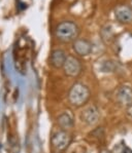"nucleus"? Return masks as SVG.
<instances>
[{
	"label": "nucleus",
	"instance_id": "1",
	"mask_svg": "<svg viewBox=\"0 0 132 153\" xmlns=\"http://www.w3.org/2000/svg\"><path fill=\"white\" fill-rule=\"evenodd\" d=\"M79 27L74 22L70 21H65V22L60 23L55 30V36L58 40L68 43V42L75 41L79 36Z\"/></svg>",
	"mask_w": 132,
	"mask_h": 153
},
{
	"label": "nucleus",
	"instance_id": "2",
	"mask_svg": "<svg viewBox=\"0 0 132 153\" xmlns=\"http://www.w3.org/2000/svg\"><path fill=\"white\" fill-rule=\"evenodd\" d=\"M90 98V91L85 84L82 83H75L70 88L69 94H68V100L70 104L74 107H81L88 102Z\"/></svg>",
	"mask_w": 132,
	"mask_h": 153
},
{
	"label": "nucleus",
	"instance_id": "3",
	"mask_svg": "<svg viewBox=\"0 0 132 153\" xmlns=\"http://www.w3.org/2000/svg\"><path fill=\"white\" fill-rule=\"evenodd\" d=\"M52 146L58 151H63L65 150L71 143V137L66 131H59L53 135L51 139Z\"/></svg>",
	"mask_w": 132,
	"mask_h": 153
},
{
	"label": "nucleus",
	"instance_id": "4",
	"mask_svg": "<svg viewBox=\"0 0 132 153\" xmlns=\"http://www.w3.org/2000/svg\"><path fill=\"white\" fill-rule=\"evenodd\" d=\"M64 73L69 77H76L81 74L82 72V64L79 59L75 56H68L66 59V62L63 66Z\"/></svg>",
	"mask_w": 132,
	"mask_h": 153
},
{
	"label": "nucleus",
	"instance_id": "5",
	"mask_svg": "<svg viewBox=\"0 0 132 153\" xmlns=\"http://www.w3.org/2000/svg\"><path fill=\"white\" fill-rule=\"evenodd\" d=\"M100 118V113L96 106L92 105L84 109V111L81 113V119L82 122H85L88 126H94L99 121Z\"/></svg>",
	"mask_w": 132,
	"mask_h": 153
},
{
	"label": "nucleus",
	"instance_id": "6",
	"mask_svg": "<svg viewBox=\"0 0 132 153\" xmlns=\"http://www.w3.org/2000/svg\"><path fill=\"white\" fill-rule=\"evenodd\" d=\"M74 53L80 56H87L92 53V43L87 39H76L72 44Z\"/></svg>",
	"mask_w": 132,
	"mask_h": 153
},
{
	"label": "nucleus",
	"instance_id": "7",
	"mask_svg": "<svg viewBox=\"0 0 132 153\" xmlns=\"http://www.w3.org/2000/svg\"><path fill=\"white\" fill-rule=\"evenodd\" d=\"M115 16L118 22L129 24L132 22V8L128 5H119L115 9Z\"/></svg>",
	"mask_w": 132,
	"mask_h": 153
},
{
	"label": "nucleus",
	"instance_id": "8",
	"mask_svg": "<svg viewBox=\"0 0 132 153\" xmlns=\"http://www.w3.org/2000/svg\"><path fill=\"white\" fill-rule=\"evenodd\" d=\"M118 102L123 106H130L132 104V88L128 85L121 86L117 91Z\"/></svg>",
	"mask_w": 132,
	"mask_h": 153
},
{
	"label": "nucleus",
	"instance_id": "9",
	"mask_svg": "<svg viewBox=\"0 0 132 153\" xmlns=\"http://www.w3.org/2000/svg\"><path fill=\"white\" fill-rule=\"evenodd\" d=\"M67 55L63 49H55L53 51L51 55V58H50V62H51V65L53 66L56 69H59V68H63L66 59H67Z\"/></svg>",
	"mask_w": 132,
	"mask_h": 153
},
{
	"label": "nucleus",
	"instance_id": "10",
	"mask_svg": "<svg viewBox=\"0 0 132 153\" xmlns=\"http://www.w3.org/2000/svg\"><path fill=\"white\" fill-rule=\"evenodd\" d=\"M57 122H58L59 126H60L63 131L72 128L74 126V117H72V115L68 112H64V113H62V114L59 115Z\"/></svg>",
	"mask_w": 132,
	"mask_h": 153
},
{
	"label": "nucleus",
	"instance_id": "11",
	"mask_svg": "<svg viewBox=\"0 0 132 153\" xmlns=\"http://www.w3.org/2000/svg\"><path fill=\"white\" fill-rule=\"evenodd\" d=\"M112 153H132V149L126 145L124 141H121L114 147Z\"/></svg>",
	"mask_w": 132,
	"mask_h": 153
},
{
	"label": "nucleus",
	"instance_id": "12",
	"mask_svg": "<svg viewBox=\"0 0 132 153\" xmlns=\"http://www.w3.org/2000/svg\"><path fill=\"white\" fill-rule=\"evenodd\" d=\"M101 70H102V72H114L116 70L115 63L112 62V61H106V62L103 63Z\"/></svg>",
	"mask_w": 132,
	"mask_h": 153
},
{
	"label": "nucleus",
	"instance_id": "13",
	"mask_svg": "<svg viewBox=\"0 0 132 153\" xmlns=\"http://www.w3.org/2000/svg\"><path fill=\"white\" fill-rule=\"evenodd\" d=\"M127 113H128L129 116L132 117V104L130 106H128V107H127Z\"/></svg>",
	"mask_w": 132,
	"mask_h": 153
},
{
	"label": "nucleus",
	"instance_id": "14",
	"mask_svg": "<svg viewBox=\"0 0 132 153\" xmlns=\"http://www.w3.org/2000/svg\"><path fill=\"white\" fill-rule=\"evenodd\" d=\"M99 153H112V152L110 151V150H107V149H103V150H101Z\"/></svg>",
	"mask_w": 132,
	"mask_h": 153
}]
</instances>
